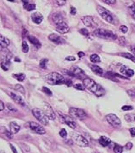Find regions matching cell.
I'll list each match as a JSON object with an SVG mask.
<instances>
[{
  "label": "cell",
  "instance_id": "9a60e30c",
  "mask_svg": "<svg viewBox=\"0 0 135 153\" xmlns=\"http://www.w3.org/2000/svg\"><path fill=\"white\" fill-rule=\"evenodd\" d=\"M10 97L12 98V100L14 101L15 102H16L17 104L21 105V106H23V107H25L26 106V102H25V101L23 100V98L21 97L20 96H18V95H16V94H15L13 92H10Z\"/></svg>",
  "mask_w": 135,
  "mask_h": 153
},
{
  "label": "cell",
  "instance_id": "94428289",
  "mask_svg": "<svg viewBox=\"0 0 135 153\" xmlns=\"http://www.w3.org/2000/svg\"><path fill=\"white\" fill-rule=\"evenodd\" d=\"M8 1H10V2H15V0H8Z\"/></svg>",
  "mask_w": 135,
  "mask_h": 153
},
{
  "label": "cell",
  "instance_id": "db71d44e",
  "mask_svg": "<svg viewBox=\"0 0 135 153\" xmlns=\"http://www.w3.org/2000/svg\"><path fill=\"white\" fill-rule=\"evenodd\" d=\"M10 148H11V150H12V152H13V153H17V152H16V148H15L14 146H13L12 144H10Z\"/></svg>",
  "mask_w": 135,
  "mask_h": 153
},
{
  "label": "cell",
  "instance_id": "7a4b0ae2",
  "mask_svg": "<svg viewBox=\"0 0 135 153\" xmlns=\"http://www.w3.org/2000/svg\"><path fill=\"white\" fill-rule=\"evenodd\" d=\"M45 80L51 85H59L65 84V78L63 75L58 72H51L45 76Z\"/></svg>",
  "mask_w": 135,
  "mask_h": 153
},
{
  "label": "cell",
  "instance_id": "4fadbf2b",
  "mask_svg": "<svg viewBox=\"0 0 135 153\" xmlns=\"http://www.w3.org/2000/svg\"><path fill=\"white\" fill-rule=\"evenodd\" d=\"M65 73H67V74H68V75H70V76H78V77H80L81 76L85 75V71L81 69V68L78 67V66H72V67H71V69L69 70L68 71H65Z\"/></svg>",
  "mask_w": 135,
  "mask_h": 153
},
{
  "label": "cell",
  "instance_id": "bcb514c9",
  "mask_svg": "<svg viewBox=\"0 0 135 153\" xmlns=\"http://www.w3.org/2000/svg\"><path fill=\"white\" fill-rule=\"evenodd\" d=\"M125 148H126V150L130 151V150L133 148V143H131V142H128V144L126 145V146H125Z\"/></svg>",
  "mask_w": 135,
  "mask_h": 153
},
{
  "label": "cell",
  "instance_id": "11a10c76",
  "mask_svg": "<svg viewBox=\"0 0 135 153\" xmlns=\"http://www.w3.org/2000/svg\"><path fill=\"white\" fill-rule=\"evenodd\" d=\"M65 84L67 86H71V81L70 79H65Z\"/></svg>",
  "mask_w": 135,
  "mask_h": 153
},
{
  "label": "cell",
  "instance_id": "7402d4cb",
  "mask_svg": "<svg viewBox=\"0 0 135 153\" xmlns=\"http://www.w3.org/2000/svg\"><path fill=\"white\" fill-rule=\"evenodd\" d=\"M98 142H99V144L102 146L106 147V146H109V144L111 143V140H110L109 138H108L106 136H102L99 139V140H98Z\"/></svg>",
  "mask_w": 135,
  "mask_h": 153
},
{
  "label": "cell",
  "instance_id": "4dcf8cb0",
  "mask_svg": "<svg viewBox=\"0 0 135 153\" xmlns=\"http://www.w3.org/2000/svg\"><path fill=\"white\" fill-rule=\"evenodd\" d=\"M118 44L121 46H125L127 44V40L124 36H121L120 38H118Z\"/></svg>",
  "mask_w": 135,
  "mask_h": 153
},
{
  "label": "cell",
  "instance_id": "4316f807",
  "mask_svg": "<svg viewBox=\"0 0 135 153\" xmlns=\"http://www.w3.org/2000/svg\"><path fill=\"white\" fill-rule=\"evenodd\" d=\"M23 8L25 9V10H27L28 11H31V10H34L35 9H36V4H23Z\"/></svg>",
  "mask_w": 135,
  "mask_h": 153
},
{
  "label": "cell",
  "instance_id": "484cf974",
  "mask_svg": "<svg viewBox=\"0 0 135 153\" xmlns=\"http://www.w3.org/2000/svg\"><path fill=\"white\" fill-rule=\"evenodd\" d=\"M13 76H14L16 80H18L19 82H22V81H24V80H25V77H26L25 74H23V73H17V74H13Z\"/></svg>",
  "mask_w": 135,
  "mask_h": 153
},
{
  "label": "cell",
  "instance_id": "ac0fdd59",
  "mask_svg": "<svg viewBox=\"0 0 135 153\" xmlns=\"http://www.w3.org/2000/svg\"><path fill=\"white\" fill-rule=\"evenodd\" d=\"M10 45V40L6 37L0 35V51H3L4 49L7 48Z\"/></svg>",
  "mask_w": 135,
  "mask_h": 153
},
{
  "label": "cell",
  "instance_id": "c3c4849f",
  "mask_svg": "<svg viewBox=\"0 0 135 153\" xmlns=\"http://www.w3.org/2000/svg\"><path fill=\"white\" fill-rule=\"evenodd\" d=\"M71 14L72 16H75V15L77 14V10H76V8L73 7V6L71 7Z\"/></svg>",
  "mask_w": 135,
  "mask_h": 153
},
{
  "label": "cell",
  "instance_id": "30bf717a",
  "mask_svg": "<svg viewBox=\"0 0 135 153\" xmlns=\"http://www.w3.org/2000/svg\"><path fill=\"white\" fill-rule=\"evenodd\" d=\"M106 120L107 121H108L110 125L112 126H114V127H119V126H121V120H120V118H119L117 115H115L114 114H108L106 116Z\"/></svg>",
  "mask_w": 135,
  "mask_h": 153
},
{
  "label": "cell",
  "instance_id": "836d02e7",
  "mask_svg": "<svg viewBox=\"0 0 135 153\" xmlns=\"http://www.w3.org/2000/svg\"><path fill=\"white\" fill-rule=\"evenodd\" d=\"M47 61H48V60H47V59H42L41 60V62H40V66H41V68H42V69H46Z\"/></svg>",
  "mask_w": 135,
  "mask_h": 153
},
{
  "label": "cell",
  "instance_id": "f6af8a7d",
  "mask_svg": "<svg viewBox=\"0 0 135 153\" xmlns=\"http://www.w3.org/2000/svg\"><path fill=\"white\" fill-rule=\"evenodd\" d=\"M42 91H44L46 94H47L48 96H52V92H51V91H50L48 88H47V87H43Z\"/></svg>",
  "mask_w": 135,
  "mask_h": 153
},
{
  "label": "cell",
  "instance_id": "ee69618b",
  "mask_svg": "<svg viewBox=\"0 0 135 153\" xmlns=\"http://www.w3.org/2000/svg\"><path fill=\"white\" fill-rule=\"evenodd\" d=\"M107 4H114L116 3V0H102Z\"/></svg>",
  "mask_w": 135,
  "mask_h": 153
},
{
  "label": "cell",
  "instance_id": "2e32d148",
  "mask_svg": "<svg viewBox=\"0 0 135 153\" xmlns=\"http://www.w3.org/2000/svg\"><path fill=\"white\" fill-rule=\"evenodd\" d=\"M120 72L121 74H123V76H127L128 77H131L134 75V70H132L131 68L128 67L127 65H123L120 70Z\"/></svg>",
  "mask_w": 135,
  "mask_h": 153
},
{
  "label": "cell",
  "instance_id": "7bdbcfd3",
  "mask_svg": "<svg viewBox=\"0 0 135 153\" xmlns=\"http://www.w3.org/2000/svg\"><path fill=\"white\" fill-rule=\"evenodd\" d=\"M127 93L130 97L135 98V90H128V91H127Z\"/></svg>",
  "mask_w": 135,
  "mask_h": 153
},
{
  "label": "cell",
  "instance_id": "ab89813d",
  "mask_svg": "<svg viewBox=\"0 0 135 153\" xmlns=\"http://www.w3.org/2000/svg\"><path fill=\"white\" fill-rule=\"evenodd\" d=\"M120 31L122 32L123 34H126V33L128 31V27H127V26H125V25H121V27H120Z\"/></svg>",
  "mask_w": 135,
  "mask_h": 153
},
{
  "label": "cell",
  "instance_id": "8992f818",
  "mask_svg": "<svg viewBox=\"0 0 135 153\" xmlns=\"http://www.w3.org/2000/svg\"><path fill=\"white\" fill-rule=\"evenodd\" d=\"M71 139L79 146L86 147V146H89V141L84 136H82V134H80L78 132H72L71 133Z\"/></svg>",
  "mask_w": 135,
  "mask_h": 153
},
{
  "label": "cell",
  "instance_id": "7dc6e473",
  "mask_svg": "<svg viewBox=\"0 0 135 153\" xmlns=\"http://www.w3.org/2000/svg\"><path fill=\"white\" fill-rule=\"evenodd\" d=\"M65 59L68 60V61H75L76 60V59H75L74 56H68V57L65 58Z\"/></svg>",
  "mask_w": 135,
  "mask_h": 153
},
{
  "label": "cell",
  "instance_id": "f546056e",
  "mask_svg": "<svg viewBox=\"0 0 135 153\" xmlns=\"http://www.w3.org/2000/svg\"><path fill=\"white\" fill-rule=\"evenodd\" d=\"M57 32L60 33V34H65L69 31V27H60V28H56Z\"/></svg>",
  "mask_w": 135,
  "mask_h": 153
},
{
  "label": "cell",
  "instance_id": "6da1fadb",
  "mask_svg": "<svg viewBox=\"0 0 135 153\" xmlns=\"http://www.w3.org/2000/svg\"><path fill=\"white\" fill-rule=\"evenodd\" d=\"M83 84L85 85L87 90H89L90 91H91L92 93H94L96 97H102L105 94V91L104 89L100 85V84H96L93 79L90 78V77H86L84 79Z\"/></svg>",
  "mask_w": 135,
  "mask_h": 153
},
{
  "label": "cell",
  "instance_id": "1f68e13d",
  "mask_svg": "<svg viewBox=\"0 0 135 153\" xmlns=\"http://www.w3.org/2000/svg\"><path fill=\"white\" fill-rule=\"evenodd\" d=\"M114 153H122L123 152V147L119 145H116L114 147Z\"/></svg>",
  "mask_w": 135,
  "mask_h": 153
},
{
  "label": "cell",
  "instance_id": "ffe728a7",
  "mask_svg": "<svg viewBox=\"0 0 135 153\" xmlns=\"http://www.w3.org/2000/svg\"><path fill=\"white\" fill-rule=\"evenodd\" d=\"M90 70L92 71L94 73H96V75H99V76H102L103 74V70L102 69L100 66L96 65H89Z\"/></svg>",
  "mask_w": 135,
  "mask_h": 153
},
{
  "label": "cell",
  "instance_id": "9c48e42d",
  "mask_svg": "<svg viewBox=\"0 0 135 153\" xmlns=\"http://www.w3.org/2000/svg\"><path fill=\"white\" fill-rule=\"evenodd\" d=\"M59 116H60V120L65 123V124H66L67 126H69L71 128H76L77 127V123L73 120V119L71 116H68V115H66V114H61V113H59Z\"/></svg>",
  "mask_w": 135,
  "mask_h": 153
},
{
  "label": "cell",
  "instance_id": "8d00e7d4",
  "mask_svg": "<svg viewBox=\"0 0 135 153\" xmlns=\"http://www.w3.org/2000/svg\"><path fill=\"white\" fill-rule=\"evenodd\" d=\"M79 32L82 34V35H85V36H89V30L87 28H81L79 30Z\"/></svg>",
  "mask_w": 135,
  "mask_h": 153
},
{
  "label": "cell",
  "instance_id": "681fc988",
  "mask_svg": "<svg viewBox=\"0 0 135 153\" xmlns=\"http://www.w3.org/2000/svg\"><path fill=\"white\" fill-rule=\"evenodd\" d=\"M129 132H130V134H131L133 137H135V127H132V128L129 130Z\"/></svg>",
  "mask_w": 135,
  "mask_h": 153
},
{
  "label": "cell",
  "instance_id": "f1b7e54d",
  "mask_svg": "<svg viewBox=\"0 0 135 153\" xmlns=\"http://www.w3.org/2000/svg\"><path fill=\"white\" fill-rule=\"evenodd\" d=\"M22 52H23L24 53H27L29 51V45H28V43L25 42V41H23L22 43Z\"/></svg>",
  "mask_w": 135,
  "mask_h": 153
},
{
  "label": "cell",
  "instance_id": "5bb4252c",
  "mask_svg": "<svg viewBox=\"0 0 135 153\" xmlns=\"http://www.w3.org/2000/svg\"><path fill=\"white\" fill-rule=\"evenodd\" d=\"M44 112L45 114L47 115V117L49 118V120H54L56 119V115H55V113L53 110L52 107L50 106L48 103H44Z\"/></svg>",
  "mask_w": 135,
  "mask_h": 153
},
{
  "label": "cell",
  "instance_id": "816d5d0a",
  "mask_svg": "<svg viewBox=\"0 0 135 153\" xmlns=\"http://www.w3.org/2000/svg\"><path fill=\"white\" fill-rule=\"evenodd\" d=\"M22 149L23 148H25V152H29V147L27 145H25V144H22Z\"/></svg>",
  "mask_w": 135,
  "mask_h": 153
},
{
  "label": "cell",
  "instance_id": "f35d334b",
  "mask_svg": "<svg viewBox=\"0 0 135 153\" xmlns=\"http://www.w3.org/2000/svg\"><path fill=\"white\" fill-rule=\"evenodd\" d=\"M59 135H60L62 138H64V139L65 138H66V136H67V132H66V130L64 129V128H63V129H61V130H60V132H59Z\"/></svg>",
  "mask_w": 135,
  "mask_h": 153
},
{
  "label": "cell",
  "instance_id": "7c38bea8",
  "mask_svg": "<svg viewBox=\"0 0 135 153\" xmlns=\"http://www.w3.org/2000/svg\"><path fill=\"white\" fill-rule=\"evenodd\" d=\"M81 20L83 22V23H84L85 26L89 27V28H97V25H98L97 22H96L95 20H94V18H93L92 16H85L82 17Z\"/></svg>",
  "mask_w": 135,
  "mask_h": 153
},
{
  "label": "cell",
  "instance_id": "9f6ffc18",
  "mask_svg": "<svg viewBox=\"0 0 135 153\" xmlns=\"http://www.w3.org/2000/svg\"><path fill=\"white\" fill-rule=\"evenodd\" d=\"M125 117H126V120H127V121H130V122L132 121V119H131V116H130V115L127 114Z\"/></svg>",
  "mask_w": 135,
  "mask_h": 153
},
{
  "label": "cell",
  "instance_id": "e0dca14e",
  "mask_svg": "<svg viewBox=\"0 0 135 153\" xmlns=\"http://www.w3.org/2000/svg\"><path fill=\"white\" fill-rule=\"evenodd\" d=\"M48 39L55 44H64L65 42L63 38H61L59 35H56V34H51L48 36Z\"/></svg>",
  "mask_w": 135,
  "mask_h": 153
},
{
  "label": "cell",
  "instance_id": "be15d7a7",
  "mask_svg": "<svg viewBox=\"0 0 135 153\" xmlns=\"http://www.w3.org/2000/svg\"><path fill=\"white\" fill-rule=\"evenodd\" d=\"M134 120H135V118H134Z\"/></svg>",
  "mask_w": 135,
  "mask_h": 153
},
{
  "label": "cell",
  "instance_id": "d4e9b609",
  "mask_svg": "<svg viewBox=\"0 0 135 153\" xmlns=\"http://www.w3.org/2000/svg\"><path fill=\"white\" fill-rule=\"evenodd\" d=\"M118 55L121 56L123 58H126L128 59L132 60L133 62L135 63V55L133 53H118Z\"/></svg>",
  "mask_w": 135,
  "mask_h": 153
},
{
  "label": "cell",
  "instance_id": "5b68a950",
  "mask_svg": "<svg viewBox=\"0 0 135 153\" xmlns=\"http://www.w3.org/2000/svg\"><path fill=\"white\" fill-rule=\"evenodd\" d=\"M96 9H97V11H98V13L102 16V19H104L105 21L108 22V23H111V24H114L115 23L113 16L108 10H106L105 8L100 6V5H98Z\"/></svg>",
  "mask_w": 135,
  "mask_h": 153
},
{
  "label": "cell",
  "instance_id": "74e56055",
  "mask_svg": "<svg viewBox=\"0 0 135 153\" xmlns=\"http://www.w3.org/2000/svg\"><path fill=\"white\" fill-rule=\"evenodd\" d=\"M7 108H8V109L10 110V111L14 112V113H16V112L17 111V110H16V108H15L14 106H13L12 104H10V103H8Z\"/></svg>",
  "mask_w": 135,
  "mask_h": 153
},
{
  "label": "cell",
  "instance_id": "d590c367",
  "mask_svg": "<svg viewBox=\"0 0 135 153\" xmlns=\"http://www.w3.org/2000/svg\"><path fill=\"white\" fill-rule=\"evenodd\" d=\"M74 87H75V89H77V90H78V91H84V90L85 89V87L84 84H74Z\"/></svg>",
  "mask_w": 135,
  "mask_h": 153
},
{
  "label": "cell",
  "instance_id": "83f0119b",
  "mask_svg": "<svg viewBox=\"0 0 135 153\" xmlns=\"http://www.w3.org/2000/svg\"><path fill=\"white\" fill-rule=\"evenodd\" d=\"M90 61L93 63H99L101 61V59H100V57L98 54H92V55H90Z\"/></svg>",
  "mask_w": 135,
  "mask_h": 153
},
{
  "label": "cell",
  "instance_id": "f907efd6",
  "mask_svg": "<svg viewBox=\"0 0 135 153\" xmlns=\"http://www.w3.org/2000/svg\"><path fill=\"white\" fill-rule=\"evenodd\" d=\"M129 50H130V52H131L133 54H134L135 55V47L134 46H130V47H129Z\"/></svg>",
  "mask_w": 135,
  "mask_h": 153
},
{
  "label": "cell",
  "instance_id": "603a6c76",
  "mask_svg": "<svg viewBox=\"0 0 135 153\" xmlns=\"http://www.w3.org/2000/svg\"><path fill=\"white\" fill-rule=\"evenodd\" d=\"M0 132H2L3 134H4L7 138L9 139H13V133L10 132V131H9L7 130L4 126H0Z\"/></svg>",
  "mask_w": 135,
  "mask_h": 153
},
{
  "label": "cell",
  "instance_id": "60d3db41",
  "mask_svg": "<svg viewBox=\"0 0 135 153\" xmlns=\"http://www.w3.org/2000/svg\"><path fill=\"white\" fill-rule=\"evenodd\" d=\"M56 4L59 6H63L64 4H65L66 3V0H56Z\"/></svg>",
  "mask_w": 135,
  "mask_h": 153
},
{
  "label": "cell",
  "instance_id": "cb8c5ba5",
  "mask_svg": "<svg viewBox=\"0 0 135 153\" xmlns=\"http://www.w3.org/2000/svg\"><path fill=\"white\" fill-rule=\"evenodd\" d=\"M28 40H29V42H31L33 45L36 46L37 48H40V47H41V43L39 42V40H38L36 37H35L34 35H28Z\"/></svg>",
  "mask_w": 135,
  "mask_h": 153
},
{
  "label": "cell",
  "instance_id": "44dd1931",
  "mask_svg": "<svg viewBox=\"0 0 135 153\" xmlns=\"http://www.w3.org/2000/svg\"><path fill=\"white\" fill-rule=\"evenodd\" d=\"M20 126L18 125L16 122H15V121H11L10 123V131L12 132L13 134L15 133H17V132L20 131Z\"/></svg>",
  "mask_w": 135,
  "mask_h": 153
},
{
  "label": "cell",
  "instance_id": "b9f144b4",
  "mask_svg": "<svg viewBox=\"0 0 135 153\" xmlns=\"http://www.w3.org/2000/svg\"><path fill=\"white\" fill-rule=\"evenodd\" d=\"M121 109H122L123 111H129V110H132V109H133V107H132V106H128V105H126V106H123V107L121 108Z\"/></svg>",
  "mask_w": 135,
  "mask_h": 153
},
{
  "label": "cell",
  "instance_id": "52a82bcc",
  "mask_svg": "<svg viewBox=\"0 0 135 153\" xmlns=\"http://www.w3.org/2000/svg\"><path fill=\"white\" fill-rule=\"evenodd\" d=\"M70 116L75 119H85L87 117V114L83 109L78 108H71L69 109Z\"/></svg>",
  "mask_w": 135,
  "mask_h": 153
},
{
  "label": "cell",
  "instance_id": "d6986e66",
  "mask_svg": "<svg viewBox=\"0 0 135 153\" xmlns=\"http://www.w3.org/2000/svg\"><path fill=\"white\" fill-rule=\"evenodd\" d=\"M31 19L36 24H40L43 21V16L39 12H35L31 15Z\"/></svg>",
  "mask_w": 135,
  "mask_h": 153
},
{
  "label": "cell",
  "instance_id": "d6a6232c",
  "mask_svg": "<svg viewBox=\"0 0 135 153\" xmlns=\"http://www.w3.org/2000/svg\"><path fill=\"white\" fill-rule=\"evenodd\" d=\"M15 89L17 91H19V92H21L22 94H25V90H24V88L22 86L21 84H16V86H15Z\"/></svg>",
  "mask_w": 135,
  "mask_h": 153
},
{
  "label": "cell",
  "instance_id": "e7e4bbea",
  "mask_svg": "<svg viewBox=\"0 0 135 153\" xmlns=\"http://www.w3.org/2000/svg\"></svg>",
  "mask_w": 135,
  "mask_h": 153
},
{
  "label": "cell",
  "instance_id": "6125c7cd",
  "mask_svg": "<svg viewBox=\"0 0 135 153\" xmlns=\"http://www.w3.org/2000/svg\"><path fill=\"white\" fill-rule=\"evenodd\" d=\"M0 153H5L4 152H0Z\"/></svg>",
  "mask_w": 135,
  "mask_h": 153
},
{
  "label": "cell",
  "instance_id": "ba28073f",
  "mask_svg": "<svg viewBox=\"0 0 135 153\" xmlns=\"http://www.w3.org/2000/svg\"><path fill=\"white\" fill-rule=\"evenodd\" d=\"M52 20L53 22V23L56 25V28L57 27H66L68 26L67 23L65 21L63 16L60 14V13H53L52 16Z\"/></svg>",
  "mask_w": 135,
  "mask_h": 153
},
{
  "label": "cell",
  "instance_id": "3957f363",
  "mask_svg": "<svg viewBox=\"0 0 135 153\" xmlns=\"http://www.w3.org/2000/svg\"><path fill=\"white\" fill-rule=\"evenodd\" d=\"M93 35L101 39L104 40H116L118 39L117 35L114 34L112 31L104 29V28H96L93 31Z\"/></svg>",
  "mask_w": 135,
  "mask_h": 153
},
{
  "label": "cell",
  "instance_id": "f5cc1de1",
  "mask_svg": "<svg viewBox=\"0 0 135 153\" xmlns=\"http://www.w3.org/2000/svg\"><path fill=\"white\" fill-rule=\"evenodd\" d=\"M4 109V102L0 100V111H3Z\"/></svg>",
  "mask_w": 135,
  "mask_h": 153
},
{
  "label": "cell",
  "instance_id": "e575fe53",
  "mask_svg": "<svg viewBox=\"0 0 135 153\" xmlns=\"http://www.w3.org/2000/svg\"><path fill=\"white\" fill-rule=\"evenodd\" d=\"M129 10H130V13L132 15L133 18L135 20V4H134L132 6L129 7Z\"/></svg>",
  "mask_w": 135,
  "mask_h": 153
},
{
  "label": "cell",
  "instance_id": "277c9868",
  "mask_svg": "<svg viewBox=\"0 0 135 153\" xmlns=\"http://www.w3.org/2000/svg\"><path fill=\"white\" fill-rule=\"evenodd\" d=\"M33 115L36 117L42 125H48L49 122V118L47 117V115L45 114V112L42 111V109L39 108H34L32 110Z\"/></svg>",
  "mask_w": 135,
  "mask_h": 153
},
{
  "label": "cell",
  "instance_id": "6f0895ef",
  "mask_svg": "<svg viewBox=\"0 0 135 153\" xmlns=\"http://www.w3.org/2000/svg\"><path fill=\"white\" fill-rule=\"evenodd\" d=\"M78 56H79V58H82V57H85V53H84V52H79L78 53Z\"/></svg>",
  "mask_w": 135,
  "mask_h": 153
},
{
  "label": "cell",
  "instance_id": "680465c9",
  "mask_svg": "<svg viewBox=\"0 0 135 153\" xmlns=\"http://www.w3.org/2000/svg\"><path fill=\"white\" fill-rule=\"evenodd\" d=\"M26 34H27V31H26V29L25 28H23V31H22V37H25L26 36Z\"/></svg>",
  "mask_w": 135,
  "mask_h": 153
},
{
  "label": "cell",
  "instance_id": "91938a15",
  "mask_svg": "<svg viewBox=\"0 0 135 153\" xmlns=\"http://www.w3.org/2000/svg\"><path fill=\"white\" fill-rule=\"evenodd\" d=\"M22 1L23 4H28V3H29V0H22Z\"/></svg>",
  "mask_w": 135,
  "mask_h": 153
},
{
  "label": "cell",
  "instance_id": "8fae6325",
  "mask_svg": "<svg viewBox=\"0 0 135 153\" xmlns=\"http://www.w3.org/2000/svg\"><path fill=\"white\" fill-rule=\"evenodd\" d=\"M29 126L30 127V129L35 132L37 134H40V135H43L46 133V130L44 129L42 126L38 124L37 122H35V121H30L29 123Z\"/></svg>",
  "mask_w": 135,
  "mask_h": 153
}]
</instances>
